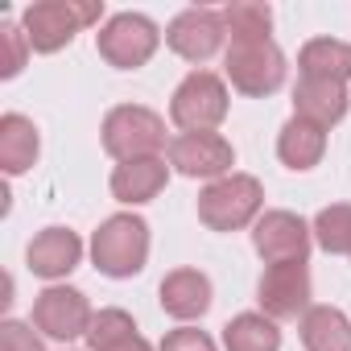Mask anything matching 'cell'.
<instances>
[{
  "label": "cell",
  "mask_w": 351,
  "mask_h": 351,
  "mask_svg": "<svg viewBox=\"0 0 351 351\" xmlns=\"http://www.w3.org/2000/svg\"><path fill=\"white\" fill-rule=\"evenodd\" d=\"M99 13H104V5H95V0H38V5L25 9L21 29L29 38V50L54 54V50L71 46V38L83 25L99 21Z\"/></svg>",
  "instance_id": "1"
},
{
  "label": "cell",
  "mask_w": 351,
  "mask_h": 351,
  "mask_svg": "<svg viewBox=\"0 0 351 351\" xmlns=\"http://www.w3.org/2000/svg\"><path fill=\"white\" fill-rule=\"evenodd\" d=\"M91 261L104 277H136L149 261V223L141 215H112L91 240Z\"/></svg>",
  "instance_id": "2"
},
{
  "label": "cell",
  "mask_w": 351,
  "mask_h": 351,
  "mask_svg": "<svg viewBox=\"0 0 351 351\" xmlns=\"http://www.w3.org/2000/svg\"><path fill=\"white\" fill-rule=\"evenodd\" d=\"M261 203H265V191L252 173H228V178L211 182L199 195V219L211 232H240L244 223L256 219Z\"/></svg>",
  "instance_id": "3"
},
{
  "label": "cell",
  "mask_w": 351,
  "mask_h": 351,
  "mask_svg": "<svg viewBox=\"0 0 351 351\" xmlns=\"http://www.w3.org/2000/svg\"><path fill=\"white\" fill-rule=\"evenodd\" d=\"M165 145V120L141 104H120L104 116V149L116 161H136V157H157Z\"/></svg>",
  "instance_id": "4"
},
{
  "label": "cell",
  "mask_w": 351,
  "mask_h": 351,
  "mask_svg": "<svg viewBox=\"0 0 351 351\" xmlns=\"http://www.w3.org/2000/svg\"><path fill=\"white\" fill-rule=\"evenodd\" d=\"M169 116L186 132H211L228 116V87L211 71H191L169 99Z\"/></svg>",
  "instance_id": "5"
},
{
  "label": "cell",
  "mask_w": 351,
  "mask_h": 351,
  "mask_svg": "<svg viewBox=\"0 0 351 351\" xmlns=\"http://www.w3.org/2000/svg\"><path fill=\"white\" fill-rule=\"evenodd\" d=\"M228 79L244 95H273L285 83V54L273 38L261 42H232L228 46Z\"/></svg>",
  "instance_id": "6"
},
{
  "label": "cell",
  "mask_w": 351,
  "mask_h": 351,
  "mask_svg": "<svg viewBox=\"0 0 351 351\" xmlns=\"http://www.w3.org/2000/svg\"><path fill=\"white\" fill-rule=\"evenodd\" d=\"M161 34L157 25L145 17V13H116L99 34H95V46L104 54V62H112L116 71H136L153 58Z\"/></svg>",
  "instance_id": "7"
},
{
  "label": "cell",
  "mask_w": 351,
  "mask_h": 351,
  "mask_svg": "<svg viewBox=\"0 0 351 351\" xmlns=\"http://www.w3.org/2000/svg\"><path fill=\"white\" fill-rule=\"evenodd\" d=\"M256 302L261 310L277 322V318H298L310 310V269L306 261H289V265H269L261 285H256Z\"/></svg>",
  "instance_id": "8"
},
{
  "label": "cell",
  "mask_w": 351,
  "mask_h": 351,
  "mask_svg": "<svg viewBox=\"0 0 351 351\" xmlns=\"http://www.w3.org/2000/svg\"><path fill=\"white\" fill-rule=\"evenodd\" d=\"M91 318L95 314H91L87 298L79 289H71V285H50L34 302V326L42 335H50V339H66L71 343V339L91 330Z\"/></svg>",
  "instance_id": "9"
},
{
  "label": "cell",
  "mask_w": 351,
  "mask_h": 351,
  "mask_svg": "<svg viewBox=\"0 0 351 351\" xmlns=\"http://www.w3.org/2000/svg\"><path fill=\"white\" fill-rule=\"evenodd\" d=\"M236 153L219 132H182L169 145V165L186 178H228Z\"/></svg>",
  "instance_id": "10"
},
{
  "label": "cell",
  "mask_w": 351,
  "mask_h": 351,
  "mask_svg": "<svg viewBox=\"0 0 351 351\" xmlns=\"http://www.w3.org/2000/svg\"><path fill=\"white\" fill-rule=\"evenodd\" d=\"M223 38H228V29H223V13H215V9H182L178 17L169 21V29H165V42H169V50L173 54H182L186 62H207L219 46H223Z\"/></svg>",
  "instance_id": "11"
},
{
  "label": "cell",
  "mask_w": 351,
  "mask_h": 351,
  "mask_svg": "<svg viewBox=\"0 0 351 351\" xmlns=\"http://www.w3.org/2000/svg\"><path fill=\"white\" fill-rule=\"evenodd\" d=\"M252 244H256V252H261L269 265L306 261V256H310V228H306V219L293 215V211H265V215L256 219Z\"/></svg>",
  "instance_id": "12"
},
{
  "label": "cell",
  "mask_w": 351,
  "mask_h": 351,
  "mask_svg": "<svg viewBox=\"0 0 351 351\" xmlns=\"http://www.w3.org/2000/svg\"><path fill=\"white\" fill-rule=\"evenodd\" d=\"M161 310L169 318H182V322L203 318L211 310V281H207V273H199V269L165 273V281H161Z\"/></svg>",
  "instance_id": "13"
},
{
  "label": "cell",
  "mask_w": 351,
  "mask_h": 351,
  "mask_svg": "<svg viewBox=\"0 0 351 351\" xmlns=\"http://www.w3.org/2000/svg\"><path fill=\"white\" fill-rule=\"evenodd\" d=\"M83 256V240L71 232V228H46L42 236H34L29 244V269L46 281L54 277H66Z\"/></svg>",
  "instance_id": "14"
},
{
  "label": "cell",
  "mask_w": 351,
  "mask_h": 351,
  "mask_svg": "<svg viewBox=\"0 0 351 351\" xmlns=\"http://www.w3.org/2000/svg\"><path fill=\"white\" fill-rule=\"evenodd\" d=\"M165 178H169V169H165V161L161 157H136V161H120L116 169H112V195L120 199V203H149V199H157L161 195V186H165Z\"/></svg>",
  "instance_id": "15"
},
{
  "label": "cell",
  "mask_w": 351,
  "mask_h": 351,
  "mask_svg": "<svg viewBox=\"0 0 351 351\" xmlns=\"http://www.w3.org/2000/svg\"><path fill=\"white\" fill-rule=\"evenodd\" d=\"M347 87L343 83H322V79H302L298 91H293V116L318 124V128H330L343 120L347 112Z\"/></svg>",
  "instance_id": "16"
},
{
  "label": "cell",
  "mask_w": 351,
  "mask_h": 351,
  "mask_svg": "<svg viewBox=\"0 0 351 351\" xmlns=\"http://www.w3.org/2000/svg\"><path fill=\"white\" fill-rule=\"evenodd\" d=\"M302 79H322V83H347L351 79V46L339 38H314L298 54Z\"/></svg>",
  "instance_id": "17"
},
{
  "label": "cell",
  "mask_w": 351,
  "mask_h": 351,
  "mask_svg": "<svg viewBox=\"0 0 351 351\" xmlns=\"http://www.w3.org/2000/svg\"><path fill=\"white\" fill-rule=\"evenodd\" d=\"M38 149H42V141H38L34 120H25V116H17V112L0 116V165H5L9 178L25 173V169L38 161Z\"/></svg>",
  "instance_id": "18"
},
{
  "label": "cell",
  "mask_w": 351,
  "mask_h": 351,
  "mask_svg": "<svg viewBox=\"0 0 351 351\" xmlns=\"http://www.w3.org/2000/svg\"><path fill=\"white\" fill-rule=\"evenodd\" d=\"M322 149H326V128L293 116L285 120L281 136H277V157L289 165V169H314L322 161Z\"/></svg>",
  "instance_id": "19"
},
{
  "label": "cell",
  "mask_w": 351,
  "mask_h": 351,
  "mask_svg": "<svg viewBox=\"0 0 351 351\" xmlns=\"http://www.w3.org/2000/svg\"><path fill=\"white\" fill-rule=\"evenodd\" d=\"M306 351H351V318L335 306H310L302 314Z\"/></svg>",
  "instance_id": "20"
},
{
  "label": "cell",
  "mask_w": 351,
  "mask_h": 351,
  "mask_svg": "<svg viewBox=\"0 0 351 351\" xmlns=\"http://www.w3.org/2000/svg\"><path fill=\"white\" fill-rule=\"evenodd\" d=\"M223 347L228 351H277L281 330L269 314H236L223 326Z\"/></svg>",
  "instance_id": "21"
},
{
  "label": "cell",
  "mask_w": 351,
  "mask_h": 351,
  "mask_svg": "<svg viewBox=\"0 0 351 351\" xmlns=\"http://www.w3.org/2000/svg\"><path fill=\"white\" fill-rule=\"evenodd\" d=\"M223 29L232 42H261L273 29V9L261 0H232L223 9Z\"/></svg>",
  "instance_id": "22"
},
{
  "label": "cell",
  "mask_w": 351,
  "mask_h": 351,
  "mask_svg": "<svg viewBox=\"0 0 351 351\" xmlns=\"http://www.w3.org/2000/svg\"><path fill=\"white\" fill-rule=\"evenodd\" d=\"M314 240L335 256H351V203L322 207L314 219Z\"/></svg>",
  "instance_id": "23"
},
{
  "label": "cell",
  "mask_w": 351,
  "mask_h": 351,
  "mask_svg": "<svg viewBox=\"0 0 351 351\" xmlns=\"http://www.w3.org/2000/svg\"><path fill=\"white\" fill-rule=\"evenodd\" d=\"M128 335H136V322H132L124 310H99V314L91 318L87 343H91V351H108V347H116V343L128 339Z\"/></svg>",
  "instance_id": "24"
},
{
  "label": "cell",
  "mask_w": 351,
  "mask_h": 351,
  "mask_svg": "<svg viewBox=\"0 0 351 351\" xmlns=\"http://www.w3.org/2000/svg\"><path fill=\"white\" fill-rule=\"evenodd\" d=\"M25 50H29V38L21 25H13V21L0 25V79H13L25 66Z\"/></svg>",
  "instance_id": "25"
},
{
  "label": "cell",
  "mask_w": 351,
  "mask_h": 351,
  "mask_svg": "<svg viewBox=\"0 0 351 351\" xmlns=\"http://www.w3.org/2000/svg\"><path fill=\"white\" fill-rule=\"evenodd\" d=\"M0 351H42V339L25 322L5 318V322H0Z\"/></svg>",
  "instance_id": "26"
},
{
  "label": "cell",
  "mask_w": 351,
  "mask_h": 351,
  "mask_svg": "<svg viewBox=\"0 0 351 351\" xmlns=\"http://www.w3.org/2000/svg\"><path fill=\"white\" fill-rule=\"evenodd\" d=\"M161 351H215V343H211L207 330L182 326V330H169V335L161 339Z\"/></svg>",
  "instance_id": "27"
},
{
  "label": "cell",
  "mask_w": 351,
  "mask_h": 351,
  "mask_svg": "<svg viewBox=\"0 0 351 351\" xmlns=\"http://www.w3.org/2000/svg\"><path fill=\"white\" fill-rule=\"evenodd\" d=\"M108 351H153V347H149L141 335H128V339H120V343H116V347H108Z\"/></svg>",
  "instance_id": "28"
}]
</instances>
